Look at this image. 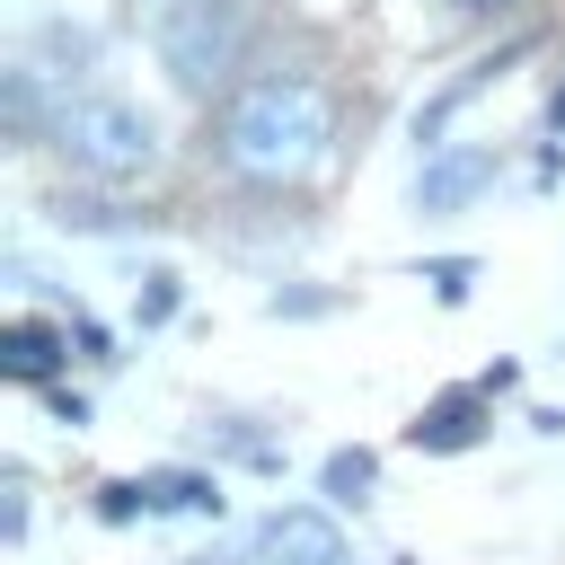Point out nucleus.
Returning a JSON list of instances; mask_svg holds the SVG:
<instances>
[{"instance_id":"14","label":"nucleus","mask_w":565,"mask_h":565,"mask_svg":"<svg viewBox=\"0 0 565 565\" xmlns=\"http://www.w3.org/2000/svg\"><path fill=\"white\" fill-rule=\"evenodd\" d=\"M0 539H26V468H0Z\"/></svg>"},{"instance_id":"2","label":"nucleus","mask_w":565,"mask_h":565,"mask_svg":"<svg viewBox=\"0 0 565 565\" xmlns=\"http://www.w3.org/2000/svg\"><path fill=\"white\" fill-rule=\"evenodd\" d=\"M53 159L79 177V185H141V177H159V159H168V132H159V115L141 106V97H124V88H79V97H62V115H53Z\"/></svg>"},{"instance_id":"16","label":"nucleus","mask_w":565,"mask_h":565,"mask_svg":"<svg viewBox=\"0 0 565 565\" xmlns=\"http://www.w3.org/2000/svg\"><path fill=\"white\" fill-rule=\"evenodd\" d=\"M265 309H274V318H318V309H327V291H274Z\"/></svg>"},{"instance_id":"3","label":"nucleus","mask_w":565,"mask_h":565,"mask_svg":"<svg viewBox=\"0 0 565 565\" xmlns=\"http://www.w3.org/2000/svg\"><path fill=\"white\" fill-rule=\"evenodd\" d=\"M141 35H150L159 71L185 97H212V88L238 79L247 35H256V9L247 0H141Z\"/></svg>"},{"instance_id":"17","label":"nucleus","mask_w":565,"mask_h":565,"mask_svg":"<svg viewBox=\"0 0 565 565\" xmlns=\"http://www.w3.org/2000/svg\"><path fill=\"white\" fill-rule=\"evenodd\" d=\"M450 9H459V18H512L521 0H450Z\"/></svg>"},{"instance_id":"8","label":"nucleus","mask_w":565,"mask_h":565,"mask_svg":"<svg viewBox=\"0 0 565 565\" xmlns=\"http://www.w3.org/2000/svg\"><path fill=\"white\" fill-rule=\"evenodd\" d=\"M494 79H503V53H494V62H468V71H459V79H450L441 97H424V106H415V150H441L450 115H459V106H477V97H486Z\"/></svg>"},{"instance_id":"10","label":"nucleus","mask_w":565,"mask_h":565,"mask_svg":"<svg viewBox=\"0 0 565 565\" xmlns=\"http://www.w3.org/2000/svg\"><path fill=\"white\" fill-rule=\"evenodd\" d=\"M115 185H88V194H53V221L62 230H141V221H159V212H132V203H106Z\"/></svg>"},{"instance_id":"11","label":"nucleus","mask_w":565,"mask_h":565,"mask_svg":"<svg viewBox=\"0 0 565 565\" xmlns=\"http://www.w3.org/2000/svg\"><path fill=\"white\" fill-rule=\"evenodd\" d=\"M177 309H185V274H177V265H150L141 291H132V318H141V327H168Z\"/></svg>"},{"instance_id":"1","label":"nucleus","mask_w":565,"mask_h":565,"mask_svg":"<svg viewBox=\"0 0 565 565\" xmlns=\"http://www.w3.org/2000/svg\"><path fill=\"white\" fill-rule=\"evenodd\" d=\"M335 88L300 62H265V71H238L212 106V159L230 185H256V194H291L309 185L327 159H335Z\"/></svg>"},{"instance_id":"12","label":"nucleus","mask_w":565,"mask_h":565,"mask_svg":"<svg viewBox=\"0 0 565 565\" xmlns=\"http://www.w3.org/2000/svg\"><path fill=\"white\" fill-rule=\"evenodd\" d=\"M150 494H159V512H221V486L212 477H150Z\"/></svg>"},{"instance_id":"5","label":"nucleus","mask_w":565,"mask_h":565,"mask_svg":"<svg viewBox=\"0 0 565 565\" xmlns=\"http://www.w3.org/2000/svg\"><path fill=\"white\" fill-rule=\"evenodd\" d=\"M494 177H503V150H494V141H441V150H424V168H415V212H424V221H450V212H468Z\"/></svg>"},{"instance_id":"6","label":"nucleus","mask_w":565,"mask_h":565,"mask_svg":"<svg viewBox=\"0 0 565 565\" xmlns=\"http://www.w3.org/2000/svg\"><path fill=\"white\" fill-rule=\"evenodd\" d=\"M494 433V388L477 380V388H450V397H433L415 424H406V441L415 450H433V459H459V450H477Z\"/></svg>"},{"instance_id":"15","label":"nucleus","mask_w":565,"mask_h":565,"mask_svg":"<svg viewBox=\"0 0 565 565\" xmlns=\"http://www.w3.org/2000/svg\"><path fill=\"white\" fill-rule=\"evenodd\" d=\"M468 282H477V265H468V256H441V265H433V291H441L450 309L468 300Z\"/></svg>"},{"instance_id":"7","label":"nucleus","mask_w":565,"mask_h":565,"mask_svg":"<svg viewBox=\"0 0 565 565\" xmlns=\"http://www.w3.org/2000/svg\"><path fill=\"white\" fill-rule=\"evenodd\" d=\"M62 353H71V335L44 327V318H9L0 327V380H18V388H53Z\"/></svg>"},{"instance_id":"18","label":"nucleus","mask_w":565,"mask_h":565,"mask_svg":"<svg viewBox=\"0 0 565 565\" xmlns=\"http://www.w3.org/2000/svg\"><path fill=\"white\" fill-rule=\"evenodd\" d=\"M547 132H556V141H565V79H556V88H547Z\"/></svg>"},{"instance_id":"9","label":"nucleus","mask_w":565,"mask_h":565,"mask_svg":"<svg viewBox=\"0 0 565 565\" xmlns=\"http://www.w3.org/2000/svg\"><path fill=\"white\" fill-rule=\"evenodd\" d=\"M318 494L335 503V512H362L371 494H380V450H327V468H318Z\"/></svg>"},{"instance_id":"4","label":"nucleus","mask_w":565,"mask_h":565,"mask_svg":"<svg viewBox=\"0 0 565 565\" xmlns=\"http://www.w3.org/2000/svg\"><path fill=\"white\" fill-rule=\"evenodd\" d=\"M247 565H353V539L327 503H274L247 539Z\"/></svg>"},{"instance_id":"19","label":"nucleus","mask_w":565,"mask_h":565,"mask_svg":"<svg viewBox=\"0 0 565 565\" xmlns=\"http://www.w3.org/2000/svg\"><path fill=\"white\" fill-rule=\"evenodd\" d=\"M177 565H221V556H177Z\"/></svg>"},{"instance_id":"13","label":"nucleus","mask_w":565,"mask_h":565,"mask_svg":"<svg viewBox=\"0 0 565 565\" xmlns=\"http://www.w3.org/2000/svg\"><path fill=\"white\" fill-rule=\"evenodd\" d=\"M97 512H106V521H132V512H159V494H150L141 477H115V486H97Z\"/></svg>"}]
</instances>
